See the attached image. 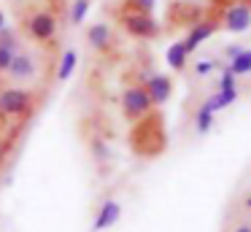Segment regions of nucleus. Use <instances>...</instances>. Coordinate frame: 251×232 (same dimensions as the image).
I'll return each mask as SVG.
<instances>
[{
  "label": "nucleus",
  "instance_id": "nucleus-1",
  "mask_svg": "<svg viewBox=\"0 0 251 232\" xmlns=\"http://www.w3.org/2000/svg\"><path fill=\"white\" fill-rule=\"evenodd\" d=\"M116 19H119V25L125 27V32L127 35H132V38H143V41H151V38H157L159 35V22L154 19L149 11H138V8H132L130 3H122V8H119V14H116Z\"/></svg>",
  "mask_w": 251,
  "mask_h": 232
},
{
  "label": "nucleus",
  "instance_id": "nucleus-2",
  "mask_svg": "<svg viewBox=\"0 0 251 232\" xmlns=\"http://www.w3.org/2000/svg\"><path fill=\"white\" fill-rule=\"evenodd\" d=\"M35 111V95L25 86H6L0 89V119H30V113Z\"/></svg>",
  "mask_w": 251,
  "mask_h": 232
},
{
  "label": "nucleus",
  "instance_id": "nucleus-3",
  "mask_svg": "<svg viewBox=\"0 0 251 232\" xmlns=\"http://www.w3.org/2000/svg\"><path fill=\"white\" fill-rule=\"evenodd\" d=\"M151 108H154V103L143 84L125 86V92H122V113H125L127 122H141L143 116L151 113Z\"/></svg>",
  "mask_w": 251,
  "mask_h": 232
},
{
  "label": "nucleus",
  "instance_id": "nucleus-4",
  "mask_svg": "<svg viewBox=\"0 0 251 232\" xmlns=\"http://www.w3.org/2000/svg\"><path fill=\"white\" fill-rule=\"evenodd\" d=\"M25 30H27V35L33 38L35 43H51L57 38L60 22H57V14L51 8H38L27 16Z\"/></svg>",
  "mask_w": 251,
  "mask_h": 232
},
{
  "label": "nucleus",
  "instance_id": "nucleus-5",
  "mask_svg": "<svg viewBox=\"0 0 251 232\" xmlns=\"http://www.w3.org/2000/svg\"><path fill=\"white\" fill-rule=\"evenodd\" d=\"M6 73L11 81H33L35 76H38V59L27 52H17Z\"/></svg>",
  "mask_w": 251,
  "mask_h": 232
},
{
  "label": "nucleus",
  "instance_id": "nucleus-6",
  "mask_svg": "<svg viewBox=\"0 0 251 232\" xmlns=\"http://www.w3.org/2000/svg\"><path fill=\"white\" fill-rule=\"evenodd\" d=\"M143 86H146L149 97H151L154 108L157 105H165V103L170 100V95H173V78L170 76H162V73H151L143 78Z\"/></svg>",
  "mask_w": 251,
  "mask_h": 232
},
{
  "label": "nucleus",
  "instance_id": "nucleus-7",
  "mask_svg": "<svg viewBox=\"0 0 251 232\" xmlns=\"http://www.w3.org/2000/svg\"><path fill=\"white\" fill-rule=\"evenodd\" d=\"M222 27L227 32H246L251 27V8L249 5H232V8H227V14L222 19Z\"/></svg>",
  "mask_w": 251,
  "mask_h": 232
},
{
  "label": "nucleus",
  "instance_id": "nucleus-8",
  "mask_svg": "<svg viewBox=\"0 0 251 232\" xmlns=\"http://www.w3.org/2000/svg\"><path fill=\"white\" fill-rule=\"evenodd\" d=\"M87 43L95 49V52L108 54V52H111V46H114V32H111V27L105 25V22L89 25V30H87Z\"/></svg>",
  "mask_w": 251,
  "mask_h": 232
},
{
  "label": "nucleus",
  "instance_id": "nucleus-9",
  "mask_svg": "<svg viewBox=\"0 0 251 232\" xmlns=\"http://www.w3.org/2000/svg\"><path fill=\"white\" fill-rule=\"evenodd\" d=\"M216 22H211V19H200V22H195V25H192V30L186 32V38H184V43H186V49H189V54L195 52L197 46H200V43H205L208 38L213 35V32H216Z\"/></svg>",
  "mask_w": 251,
  "mask_h": 232
},
{
  "label": "nucleus",
  "instance_id": "nucleus-10",
  "mask_svg": "<svg viewBox=\"0 0 251 232\" xmlns=\"http://www.w3.org/2000/svg\"><path fill=\"white\" fill-rule=\"evenodd\" d=\"M119 216H122V205L116 203V200H105V203L100 205L98 216H95V232L114 227L116 221H119Z\"/></svg>",
  "mask_w": 251,
  "mask_h": 232
},
{
  "label": "nucleus",
  "instance_id": "nucleus-11",
  "mask_svg": "<svg viewBox=\"0 0 251 232\" xmlns=\"http://www.w3.org/2000/svg\"><path fill=\"white\" fill-rule=\"evenodd\" d=\"M168 65L173 70H184L186 68V59H189V49H186V43L184 41H176V43H170V49H168Z\"/></svg>",
  "mask_w": 251,
  "mask_h": 232
},
{
  "label": "nucleus",
  "instance_id": "nucleus-12",
  "mask_svg": "<svg viewBox=\"0 0 251 232\" xmlns=\"http://www.w3.org/2000/svg\"><path fill=\"white\" fill-rule=\"evenodd\" d=\"M76 65H78V54L73 52V49H68V52L62 54V59H60V68H57V81L71 78L73 70H76Z\"/></svg>",
  "mask_w": 251,
  "mask_h": 232
},
{
  "label": "nucleus",
  "instance_id": "nucleus-13",
  "mask_svg": "<svg viewBox=\"0 0 251 232\" xmlns=\"http://www.w3.org/2000/svg\"><path fill=\"white\" fill-rule=\"evenodd\" d=\"M227 68L232 70L235 76H249L251 73V49H243L235 59H229Z\"/></svg>",
  "mask_w": 251,
  "mask_h": 232
},
{
  "label": "nucleus",
  "instance_id": "nucleus-14",
  "mask_svg": "<svg viewBox=\"0 0 251 232\" xmlns=\"http://www.w3.org/2000/svg\"><path fill=\"white\" fill-rule=\"evenodd\" d=\"M0 46L17 54V52H22V38H19L17 30H11V27H3V30H0Z\"/></svg>",
  "mask_w": 251,
  "mask_h": 232
},
{
  "label": "nucleus",
  "instance_id": "nucleus-15",
  "mask_svg": "<svg viewBox=\"0 0 251 232\" xmlns=\"http://www.w3.org/2000/svg\"><path fill=\"white\" fill-rule=\"evenodd\" d=\"M89 5H92V0H73V5H71V25H81V22L87 19Z\"/></svg>",
  "mask_w": 251,
  "mask_h": 232
},
{
  "label": "nucleus",
  "instance_id": "nucleus-16",
  "mask_svg": "<svg viewBox=\"0 0 251 232\" xmlns=\"http://www.w3.org/2000/svg\"><path fill=\"white\" fill-rule=\"evenodd\" d=\"M211 127H213V113L205 111V108H200V111H197V132H208Z\"/></svg>",
  "mask_w": 251,
  "mask_h": 232
},
{
  "label": "nucleus",
  "instance_id": "nucleus-17",
  "mask_svg": "<svg viewBox=\"0 0 251 232\" xmlns=\"http://www.w3.org/2000/svg\"><path fill=\"white\" fill-rule=\"evenodd\" d=\"M235 78H238V76H235L229 68H224V70H222V78H219V92H224V89H238V86H235L238 81H235Z\"/></svg>",
  "mask_w": 251,
  "mask_h": 232
},
{
  "label": "nucleus",
  "instance_id": "nucleus-18",
  "mask_svg": "<svg viewBox=\"0 0 251 232\" xmlns=\"http://www.w3.org/2000/svg\"><path fill=\"white\" fill-rule=\"evenodd\" d=\"M11 149H14V140L11 138H0V165L6 162V156L11 154Z\"/></svg>",
  "mask_w": 251,
  "mask_h": 232
},
{
  "label": "nucleus",
  "instance_id": "nucleus-19",
  "mask_svg": "<svg viewBox=\"0 0 251 232\" xmlns=\"http://www.w3.org/2000/svg\"><path fill=\"white\" fill-rule=\"evenodd\" d=\"M11 59H14V52H8V49L0 46V73H6V70H8Z\"/></svg>",
  "mask_w": 251,
  "mask_h": 232
},
{
  "label": "nucleus",
  "instance_id": "nucleus-20",
  "mask_svg": "<svg viewBox=\"0 0 251 232\" xmlns=\"http://www.w3.org/2000/svg\"><path fill=\"white\" fill-rule=\"evenodd\" d=\"M219 97H222V105L227 108V105H232V103L238 100V89H224V92H219Z\"/></svg>",
  "mask_w": 251,
  "mask_h": 232
},
{
  "label": "nucleus",
  "instance_id": "nucleus-21",
  "mask_svg": "<svg viewBox=\"0 0 251 232\" xmlns=\"http://www.w3.org/2000/svg\"><path fill=\"white\" fill-rule=\"evenodd\" d=\"M213 68H216V65H213L211 62V59H202V62H197L195 65V70H197V76H208V73H211V70Z\"/></svg>",
  "mask_w": 251,
  "mask_h": 232
},
{
  "label": "nucleus",
  "instance_id": "nucleus-22",
  "mask_svg": "<svg viewBox=\"0 0 251 232\" xmlns=\"http://www.w3.org/2000/svg\"><path fill=\"white\" fill-rule=\"evenodd\" d=\"M92 151H95V156H98L100 162L108 156V149H105V143H100V140H95V143H92Z\"/></svg>",
  "mask_w": 251,
  "mask_h": 232
},
{
  "label": "nucleus",
  "instance_id": "nucleus-23",
  "mask_svg": "<svg viewBox=\"0 0 251 232\" xmlns=\"http://www.w3.org/2000/svg\"><path fill=\"white\" fill-rule=\"evenodd\" d=\"M240 52H243V49H240V46H235V43H232V46H227V49H224V57H227V59H235Z\"/></svg>",
  "mask_w": 251,
  "mask_h": 232
},
{
  "label": "nucleus",
  "instance_id": "nucleus-24",
  "mask_svg": "<svg viewBox=\"0 0 251 232\" xmlns=\"http://www.w3.org/2000/svg\"><path fill=\"white\" fill-rule=\"evenodd\" d=\"M3 27H8V19H6V11L0 8V30H3Z\"/></svg>",
  "mask_w": 251,
  "mask_h": 232
},
{
  "label": "nucleus",
  "instance_id": "nucleus-25",
  "mask_svg": "<svg viewBox=\"0 0 251 232\" xmlns=\"http://www.w3.org/2000/svg\"><path fill=\"white\" fill-rule=\"evenodd\" d=\"M232 232H251V224H240V227H235Z\"/></svg>",
  "mask_w": 251,
  "mask_h": 232
},
{
  "label": "nucleus",
  "instance_id": "nucleus-26",
  "mask_svg": "<svg viewBox=\"0 0 251 232\" xmlns=\"http://www.w3.org/2000/svg\"><path fill=\"white\" fill-rule=\"evenodd\" d=\"M243 205H246V208H249V210H251V194H249V197H246V200H243Z\"/></svg>",
  "mask_w": 251,
  "mask_h": 232
},
{
  "label": "nucleus",
  "instance_id": "nucleus-27",
  "mask_svg": "<svg viewBox=\"0 0 251 232\" xmlns=\"http://www.w3.org/2000/svg\"><path fill=\"white\" fill-rule=\"evenodd\" d=\"M154 3H157V0H154Z\"/></svg>",
  "mask_w": 251,
  "mask_h": 232
}]
</instances>
